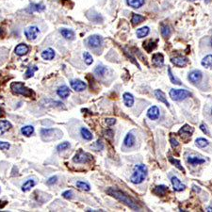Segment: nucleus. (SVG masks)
Masks as SVG:
<instances>
[{"mask_svg": "<svg viewBox=\"0 0 212 212\" xmlns=\"http://www.w3.org/2000/svg\"><path fill=\"white\" fill-rule=\"evenodd\" d=\"M92 159H93V157L90 154L79 150L74 157L73 161L75 163H88V162H90Z\"/></svg>", "mask_w": 212, "mask_h": 212, "instance_id": "obj_5", "label": "nucleus"}, {"mask_svg": "<svg viewBox=\"0 0 212 212\" xmlns=\"http://www.w3.org/2000/svg\"><path fill=\"white\" fill-rule=\"evenodd\" d=\"M33 132H34V127L32 126H23L21 129V133L26 137H30L33 134Z\"/></svg>", "mask_w": 212, "mask_h": 212, "instance_id": "obj_28", "label": "nucleus"}, {"mask_svg": "<svg viewBox=\"0 0 212 212\" xmlns=\"http://www.w3.org/2000/svg\"><path fill=\"white\" fill-rule=\"evenodd\" d=\"M188 162L189 164L193 165V166H196V165H200V164L205 163L206 160L204 159H201V158H198V157H189L188 159Z\"/></svg>", "mask_w": 212, "mask_h": 212, "instance_id": "obj_26", "label": "nucleus"}, {"mask_svg": "<svg viewBox=\"0 0 212 212\" xmlns=\"http://www.w3.org/2000/svg\"><path fill=\"white\" fill-rule=\"evenodd\" d=\"M200 129L202 130L206 135H209V131L207 130V126L206 125H204V124H202L200 126Z\"/></svg>", "mask_w": 212, "mask_h": 212, "instance_id": "obj_47", "label": "nucleus"}, {"mask_svg": "<svg viewBox=\"0 0 212 212\" xmlns=\"http://www.w3.org/2000/svg\"><path fill=\"white\" fill-rule=\"evenodd\" d=\"M62 196L65 199H72L73 198V192L71 191H66L62 193Z\"/></svg>", "mask_w": 212, "mask_h": 212, "instance_id": "obj_45", "label": "nucleus"}, {"mask_svg": "<svg viewBox=\"0 0 212 212\" xmlns=\"http://www.w3.org/2000/svg\"><path fill=\"white\" fill-rule=\"evenodd\" d=\"M76 187L82 189V191H85V192H89L91 189V187L90 185H89L88 183L86 182H83V181H77L76 182Z\"/></svg>", "mask_w": 212, "mask_h": 212, "instance_id": "obj_35", "label": "nucleus"}, {"mask_svg": "<svg viewBox=\"0 0 212 212\" xmlns=\"http://www.w3.org/2000/svg\"><path fill=\"white\" fill-rule=\"evenodd\" d=\"M70 85L72 87V89L75 92H83L84 90H86L87 88V84L82 81V80H79V79H74V80H71L70 82Z\"/></svg>", "mask_w": 212, "mask_h": 212, "instance_id": "obj_8", "label": "nucleus"}, {"mask_svg": "<svg viewBox=\"0 0 212 212\" xmlns=\"http://www.w3.org/2000/svg\"><path fill=\"white\" fill-rule=\"evenodd\" d=\"M38 70V67L37 66H30V67H27V70L25 74V77L26 79H29V77L33 76V75H34V72H36Z\"/></svg>", "mask_w": 212, "mask_h": 212, "instance_id": "obj_36", "label": "nucleus"}, {"mask_svg": "<svg viewBox=\"0 0 212 212\" xmlns=\"http://www.w3.org/2000/svg\"><path fill=\"white\" fill-rule=\"evenodd\" d=\"M207 209H208V210H207V211H212V208H211V207H208V208H207Z\"/></svg>", "mask_w": 212, "mask_h": 212, "instance_id": "obj_53", "label": "nucleus"}, {"mask_svg": "<svg viewBox=\"0 0 212 212\" xmlns=\"http://www.w3.org/2000/svg\"><path fill=\"white\" fill-rule=\"evenodd\" d=\"M152 62L155 67H160L164 64V57L161 53L154 54L152 57Z\"/></svg>", "mask_w": 212, "mask_h": 212, "instance_id": "obj_13", "label": "nucleus"}, {"mask_svg": "<svg viewBox=\"0 0 212 212\" xmlns=\"http://www.w3.org/2000/svg\"><path fill=\"white\" fill-rule=\"evenodd\" d=\"M42 58L46 60H51L55 58V51L52 48H47L42 53Z\"/></svg>", "mask_w": 212, "mask_h": 212, "instance_id": "obj_16", "label": "nucleus"}, {"mask_svg": "<svg viewBox=\"0 0 212 212\" xmlns=\"http://www.w3.org/2000/svg\"><path fill=\"white\" fill-rule=\"evenodd\" d=\"M169 94L174 101H182V100L192 96V93L184 89H172Z\"/></svg>", "mask_w": 212, "mask_h": 212, "instance_id": "obj_4", "label": "nucleus"}, {"mask_svg": "<svg viewBox=\"0 0 212 212\" xmlns=\"http://www.w3.org/2000/svg\"><path fill=\"white\" fill-rule=\"evenodd\" d=\"M167 192H168V187H166L164 185L157 186L154 188V193L159 196H164Z\"/></svg>", "mask_w": 212, "mask_h": 212, "instance_id": "obj_19", "label": "nucleus"}, {"mask_svg": "<svg viewBox=\"0 0 212 212\" xmlns=\"http://www.w3.org/2000/svg\"><path fill=\"white\" fill-rule=\"evenodd\" d=\"M80 134H81V136L84 140H87V141H91L93 140V134L91 133L90 130H88L86 127H82L80 129Z\"/></svg>", "mask_w": 212, "mask_h": 212, "instance_id": "obj_30", "label": "nucleus"}, {"mask_svg": "<svg viewBox=\"0 0 212 212\" xmlns=\"http://www.w3.org/2000/svg\"><path fill=\"white\" fill-rule=\"evenodd\" d=\"M46 7H44L42 4H32L30 5V9L32 10H35V12H42L44 10Z\"/></svg>", "mask_w": 212, "mask_h": 212, "instance_id": "obj_41", "label": "nucleus"}, {"mask_svg": "<svg viewBox=\"0 0 212 212\" xmlns=\"http://www.w3.org/2000/svg\"><path fill=\"white\" fill-rule=\"evenodd\" d=\"M94 73L100 76H103L106 73H107V68L105 66H102V65H100V66H97L95 70H94Z\"/></svg>", "mask_w": 212, "mask_h": 212, "instance_id": "obj_39", "label": "nucleus"}, {"mask_svg": "<svg viewBox=\"0 0 212 212\" xmlns=\"http://www.w3.org/2000/svg\"><path fill=\"white\" fill-rule=\"evenodd\" d=\"M147 176V168L143 164H138L134 168V173L130 177V181L133 184H141Z\"/></svg>", "mask_w": 212, "mask_h": 212, "instance_id": "obj_2", "label": "nucleus"}, {"mask_svg": "<svg viewBox=\"0 0 212 212\" xmlns=\"http://www.w3.org/2000/svg\"><path fill=\"white\" fill-rule=\"evenodd\" d=\"M161 35L162 37L164 38H169L172 34V30H171V27L167 25H161Z\"/></svg>", "mask_w": 212, "mask_h": 212, "instance_id": "obj_32", "label": "nucleus"}, {"mask_svg": "<svg viewBox=\"0 0 212 212\" xmlns=\"http://www.w3.org/2000/svg\"><path fill=\"white\" fill-rule=\"evenodd\" d=\"M169 160H170V162H171L172 164H174V165L176 167V168H177L178 170H180V171H182L183 173H185V169L182 167V165H181V163H180L179 160H177V159H173V158H170Z\"/></svg>", "mask_w": 212, "mask_h": 212, "instance_id": "obj_38", "label": "nucleus"}, {"mask_svg": "<svg viewBox=\"0 0 212 212\" xmlns=\"http://www.w3.org/2000/svg\"><path fill=\"white\" fill-rule=\"evenodd\" d=\"M126 4L133 9H139L144 4V0H126Z\"/></svg>", "mask_w": 212, "mask_h": 212, "instance_id": "obj_23", "label": "nucleus"}, {"mask_svg": "<svg viewBox=\"0 0 212 212\" xmlns=\"http://www.w3.org/2000/svg\"><path fill=\"white\" fill-rule=\"evenodd\" d=\"M159 114H160V111H159V108L157 106L151 107L148 109V111H147V116L151 120H157V119H159Z\"/></svg>", "mask_w": 212, "mask_h": 212, "instance_id": "obj_12", "label": "nucleus"}, {"mask_svg": "<svg viewBox=\"0 0 212 212\" xmlns=\"http://www.w3.org/2000/svg\"><path fill=\"white\" fill-rule=\"evenodd\" d=\"M188 59L185 57H182V56H179V57H174L171 59V62L177 66V67H184L188 64Z\"/></svg>", "mask_w": 212, "mask_h": 212, "instance_id": "obj_11", "label": "nucleus"}, {"mask_svg": "<svg viewBox=\"0 0 212 212\" xmlns=\"http://www.w3.org/2000/svg\"><path fill=\"white\" fill-rule=\"evenodd\" d=\"M143 47H144V49H145L147 52H152L155 47H157V41H151V40H149V41H146V42H143Z\"/></svg>", "mask_w": 212, "mask_h": 212, "instance_id": "obj_21", "label": "nucleus"}, {"mask_svg": "<svg viewBox=\"0 0 212 212\" xmlns=\"http://www.w3.org/2000/svg\"><path fill=\"white\" fill-rule=\"evenodd\" d=\"M124 144L126 147H132L134 144H135V137H134V135L131 132L128 133L126 136V138L124 140Z\"/></svg>", "mask_w": 212, "mask_h": 212, "instance_id": "obj_18", "label": "nucleus"}, {"mask_svg": "<svg viewBox=\"0 0 212 212\" xmlns=\"http://www.w3.org/2000/svg\"><path fill=\"white\" fill-rule=\"evenodd\" d=\"M102 42H103V38L99 35H93L91 37H89V39L87 40L89 46L92 48H96L100 46L102 44Z\"/></svg>", "mask_w": 212, "mask_h": 212, "instance_id": "obj_7", "label": "nucleus"}, {"mask_svg": "<svg viewBox=\"0 0 212 212\" xmlns=\"http://www.w3.org/2000/svg\"><path fill=\"white\" fill-rule=\"evenodd\" d=\"M204 67L206 68H212V55H207L202 60V62H201Z\"/></svg>", "mask_w": 212, "mask_h": 212, "instance_id": "obj_31", "label": "nucleus"}, {"mask_svg": "<svg viewBox=\"0 0 212 212\" xmlns=\"http://www.w3.org/2000/svg\"><path fill=\"white\" fill-rule=\"evenodd\" d=\"M10 90L13 91L15 94L24 95L26 97H33L34 96V93H33L30 89L25 86L22 82H13L10 84Z\"/></svg>", "mask_w": 212, "mask_h": 212, "instance_id": "obj_3", "label": "nucleus"}, {"mask_svg": "<svg viewBox=\"0 0 212 212\" xmlns=\"http://www.w3.org/2000/svg\"><path fill=\"white\" fill-rule=\"evenodd\" d=\"M155 97L158 98V100H159L160 102L164 103L168 108L170 107V104H169L168 100H167V98H166V95H165V93H164L162 91H160V90H155Z\"/></svg>", "mask_w": 212, "mask_h": 212, "instance_id": "obj_17", "label": "nucleus"}, {"mask_svg": "<svg viewBox=\"0 0 212 212\" xmlns=\"http://www.w3.org/2000/svg\"><path fill=\"white\" fill-rule=\"evenodd\" d=\"M83 59H84V61H85V63L87 65H91L93 62V59L92 57V55L89 52H84L83 53Z\"/></svg>", "mask_w": 212, "mask_h": 212, "instance_id": "obj_37", "label": "nucleus"}, {"mask_svg": "<svg viewBox=\"0 0 212 212\" xmlns=\"http://www.w3.org/2000/svg\"><path fill=\"white\" fill-rule=\"evenodd\" d=\"M191 1H195V0H191ZM206 1H207V3H209V2L211 1V0H206Z\"/></svg>", "mask_w": 212, "mask_h": 212, "instance_id": "obj_52", "label": "nucleus"}, {"mask_svg": "<svg viewBox=\"0 0 212 212\" xmlns=\"http://www.w3.org/2000/svg\"><path fill=\"white\" fill-rule=\"evenodd\" d=\"M13 127L12 124L9 122V121H0V132L1 133H4L6 131H8L9 129H10Z\"/></svg>", "mask_w": 212, "mask_h": 212, "instance_id": "obj_29", "label": "nucleus"}, {"mask_svg": "<svg viewBox=\"0 0 212 212\" xmlns=\"http://www.w3.org/2000/svg\"><path fill=\"white\" fill-rule=\"evenodd\" d=\"M36 185V182L35 180H33V179H29L27 180V182H25L23 184V186H22V191H23L24 192H27L28 191H30V189L34 187Z\"/></svg>", "mask_w": 212, "mask_h": 212, "instance_id": "obj_25", "label": "nucleus"}, {"mask_svg": "<svg viewBox=\"0 0 212 212\" xmlns=\"http://www.w3.org/2000/svg\"><path fill=\"white\" fill-rule=\"evenodd\" d=\"M193 191L195 192H200V191H201V188L198 187V186H193Z\"/></svg>", "mask_w": 212, "mask_h": 212, "instance_id": "obj_49", "label": "nucleus"}, {"mask_svg": "<svg viewBox=\"0 0 212 212\" xmlns=\"http://www.w3.org/2000/svg\"><path fill=\"white\" fill-rule=\"evenodd\" d=\"M107 192L110 196L116 198L117 200L120 201V202L124 203L125 205H126L127 207H129L131 209H133V210H139L140 209V207L136 203V201L133 200L131 197H129V195L126 194L125 192H122L121 191H118V189H116L114 188H109L108 191H107Z\"/></svg>", "mask_w": 212, "mask_h": 212, "instance_id": "obj_1", "label": "nucleus"}, {"mask_svg": "<svg viewBox=\"0 0 212 212\" xmlns=\"http://www.w3.org/2000/svg\"><path fill=\"white\" fill-rule=\"evenodd\" d=\"M210 44H211V46H212V39H211V41H210Z\"/></svg>", "mask_w": 212, "mask_h": 212, "instance_id": "obj_54", "label": "nucleus"}, {"mask_svg": "<svg viewBox=\"0 0 212 212\" xmlns=\"http://www.w3.org/2000/svg\"><path fill=\"white\" fill-rule=\"evenodd\" d=\"M69 147H70V143L67 142V141H64V142H61L60 144H59V145L57 146V150L59 152H60V151H64L66 149H68Z\"/></svg>", "mask_w": 212, "mask_h": 212, "instance_id": "obj_42", "label": "nucleus"}, {"mask_svg": "<svg viewBox=\"0 0 212 212\" xmlns=\"http://www.w3.org/2000/svg\"><path fill=\"white\" fill-rule=\"evenodd\" d=\"M57 181H58V177L57 176H52V177H50L49 179L46 181V184L49 185V186H52V185L57 183Z\"/></svg>", "mask_w": 212, "mask_h": 212, "instance_id": "obj_44", "label": "nucleus"}, {"mask_svg": "<svg viewBox=\"0 0 212 212\" xmlns=\"http://www.w3.org/2000/svg\"><path fill=\"white\" fill-rule=\"evenodd\" d=\"M171 182H172L173 188L175 192H182L186 188V186L184 184H182V182L178 179L176 176H173L171 178Z\"/></svg>", "mask_w": 212, "mask_h": 212, "instance_id": "obj_9", "label": "nucleus"}, {"mask_svg": "<svg viewBox=\"0 0 212 212\" xmlns=\"http://www.w3.org/2000/svg\"><path fill=\"white\" fill-rule=\"evenodd\" d=\"M195 144H196V145H197L199 148H205V147H207V146L208 145L209 142H208V141H207V139L198 138V139H196V141H195Z\"/></svg>", "mask_w": 212, "mask_h": 212, "instance_id": "obj_33", "label": "nucleus"}, {"mask_svg": "<svg viewBox=\"0 0 212 212\" xmlns=\"http://www.w3.org/2000/svg\"><path fill=\"white\" fill-rule=\"evenodd\" d=\"M211 114H212V109H211Z\"/></svg>", "mask_w": 212, "mask_h": 212, "instance_id": "obj_55", "label": "nucleus"}, {"mask_svg": "<svg viewBox=\"0 0 212 212\" xmlns=\"http://www.w3.org/2000/svg\"><path fill=\"white\" fill-rule=\"evenodd\" d=\"M170 141H171V144H172L173 148H176L178 145H179V142H178L175 139H171Z\"/></svg>", "mask_w": 212, "mask_h": 212, "instance_id": "obj_48", "label": "nucleus"}, {"mask_svg": "<svg viewBox=\"0 0 212 212\" xmlns=\"http://www.w3.org/2000/svg\"><path fill=\"white\" fill-rule=\"evenodd\" d=\"M1 203H3V202H1V201H0V207H1V208H2L4 206H6V205H7V202H5L4 204H1Z\"/></svg>", "mask_w": 212, "mask_h": 212, "instance_id": "obj_50", "label": "nucleus"}, {"mask_svg": "<svg viewBox=\"0 0 212 212\" xmlns=\"http://www.w3.org/2000/svg\"><path fill=\"white\" fill-rule=\"evenodd\" d=\"M115 122H116V119H114V118H107L106 119V124L108 126H113Z\"/></svg>", "mask_w": 212, "mask_h": 212, "instance_id": "obj_46", "label": "nucleus"}, {"mask_svg": "<svg viewBox=\"0 0 212 212\" xmlns=\"http://www.w3.org/2000/svg\"><path fill=\"white\" fill-rule=\"evenodd\" d=\"M194 132V128L189 126L188 125H185L180 130H179V133L180 134H187L188 136H192V134Z\"/></svg>", "mask_w": 212, "mask_h": 212, "instance_id": "obj_34", "label": "nucleus"}, {"mask_svg": "<svg viewBox=\"0 0 212 212\" xmlns=\"http://www.w3.org/2000/svg\"><path fill=\"white\" fill-rule=\"evenodd\" d=\"M39 33H40V29H39V27H36V26H31V27H27V28L25 30V35H26L27 39L29 40V41L35 40V39L38 37Z\"/></svg>", "mask_w": 212, "mask_h": 212, "instance_id": "obj_6", "label": "nucleus"}, {"mask_svg": "<svg viewBox=\"0 0 212 212\" xmlns=\"http://www.w3.org/2000/svg\"><path fill=\"white\" fill-rule=\"evenodd\" d=\"M10 147L9 143L7 141H0V150H9Z\"/></svg>", "mask_w": 212, "mask_h": 212, "instance_id": "obj_43", "label": "nucleus"}, {"mask_svg": "<svg viewBox=\"0 0 212 212\" xmlns=\"http://www.w3.org/2000/svg\"><path fill=\"white\" fill-rule=\"evenodd\" d=\"M1 116H3V109L0 108V117H1Z\"/></svg>", "mask_w": 212, "mask_h": 212, "instance_id": "obj_51", "label": "nucleus"}, {"mask_svg": "<svg viewBox=\"0 0 212 212\" xmlns=\"http://www.w3.org/2000/svg\"><path fill=\"white\" fill-rule=\"evenodd\" d=\"M149 32H150V28L148 27H141V28L137 29L136 34H137L138 38L141 39V38L146 37L149 34Z\"/></svg>", "mask_w": 212, "mask_h": 212, "instance_id": "obj_24", "label": "nucleus"}, {"mask_svg": "<svg viewBox=\"0 0 212 212\" xmlns=\"http://www.w3.org/2000/svg\"><path fill=\"white\" fill-rule=\"evenodd\" d=\"M202 76H203L202 72L199 70H193L188 74V79L192 83H197L202 79Z\"/></svg>", "mask_w": 212, "mask_h": 212, "instance_id": "obj_10", "label": "nucleus"}, {"mask_svg": "<svg viewBox=\"0 0 212 212\" xmlns=\"http://www.w3.org/2000/svg\"><path fill=\"white\" fill-rule=\"evenodd\" d=\"M15 53L18 56H24L28 52V46L25 43H20L15 47Z\"/></svg>", "mask_w": 212, "mask_h": 212, "instance_id": "obj_15", "label": "nucleus"}, {"mask_svg": "<svg viewBox=\"0 0 212 212\" xmlns=\"http://www.w3.org/2000/svg\"><path fill=\"white\" fill-rule=\"evenodd\" d=\"M122 99H124V103L126 107H132L134 104V96L129 93H126L122 95Z\"/></svg>", "mask_w": 212, "mask_h": 212, "instance_id": "obj_20", "label": "nucleus"}, {"mask_svg": "<svg viewBox=\"0 0 212 212\" xmlns=\"http://www.w3.org/2000/svg\"><path fill=\"white\" fill-rule=\"evenodd\" d=\"M57 94H58L60 97L63 98V99L67 98V97H68V96L70 95V90H69V88L67 87V86H61V87H60V88L58 89V90H57Z\"/></svg>", "mask_w": 212, "mask_h": 212, "instance_id": "obj_14", "label": "nucleus"}, {"mask_svg": "<svg viewBox=\"0 0 212 212\" xmlns=\"http://www.w3.org/2000/svg\"><path fill=\"white\" fill-rule=\"evenodd\" d=\"M144 20H145V18H144V16H141L140 14H136L134 13L132 15V18H131V23L133 26H137L139 24H141V22H143Z\"/></svg>", "mask_w": 212, "mask_h": 212, "instance_id": "obj_27", "label": "nucleus"}, {"mask_svg": "<svg viewBox=\"0 0 212 212\" xmlns=\"http://www.w3.org/2000/svg\"><path fill=\"white\" fill-rule=\"evenodd\" d=\"M168 75H169L170 80H171V82H172V83H174V84H176V85H181V82H180V80H179V79H177L176 77H175V76L173 75L171 68H168Z\"/></svg>", "mask_w": 212, "mask_h": 212, "instance_id": "obj_40", "label": "nucleus"}, {"mask_svg": "<svg viewBox=\"0 0 212 212\" xmlns=\"http://www.w3.org/2000/svg\"><path fill=\"white\" fill-rule=\"evenodd\" d=\"M60 34L67 40H73L75 38V32L71 29L67 28H61L60 29Z\"/></svg>", "mask_w": 212, "mask_h": 212, "instance_id": "obj_22", "label": "nucleus"}]
</instances>
